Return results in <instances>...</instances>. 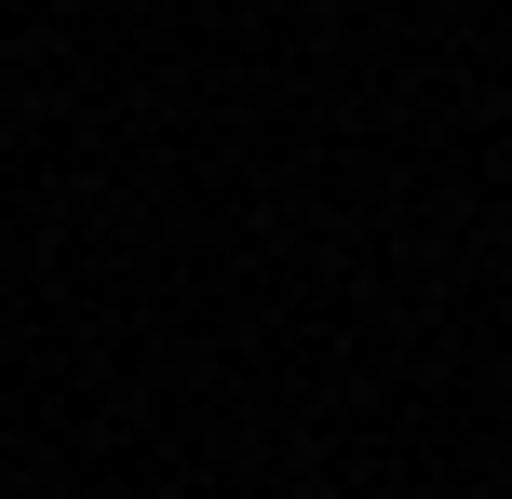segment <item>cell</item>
I'll list each match as a JSON object with an SVG mask.
<instances>
[]
</instances>
